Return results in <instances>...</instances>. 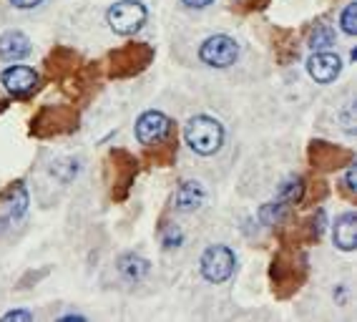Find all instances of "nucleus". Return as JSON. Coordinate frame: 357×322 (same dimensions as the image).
<instances>
[{"instance_id": "dca6fc26", "label": "nucleus", "mask_w": 357, "mask_h": 322, "mask_svg": "<svg viewBox=\"0 0 357 322\" xmlns=\"http://www.w3.org/2000/svg\"><path fill=\"white\" fill-rule=\"evenodd\" d=\"M340 23H342V31L347 36H355L357 33V3H347V8L340 15Z\"/></svg>"}, {"instance_id": "2eb2a0df", "label": "nucleus", "mask_w": 357, "mask_h": 322, "mask_svg": "<svg viewBox=\"0 0 357 322\" xmlns=\"http://www.w3.org/2000/svg\"><path fill=\"white\" fill-rule=\"evenodd\" d=\"M13 194L15 197L10 199V217L18 220L20 214H26V209H28V192L23 189V184H15Z\"/></svg>"}, {"instance_id": "7ed1b4c3", "label": "nucleus", "mask_w": 357, "mask_h": 322, "mask_svg": "<svg viewBox=\"0 0 357 322\" xmlns=\"http://www.w3.org/2000/svg\"><path fill=\"white\" fill-rule=\"evenodd\" d=\"M202 275L206 282L222 284L234 275L236 270V254L224 245H211L209 250L202 254Z\"/></svg>"}, {"instance_id": "f8f14e48", "label": "nucleus", "mask_w": 357, "mask_h": 322, "mask_svg": "<svg viewBox=\"0 0 357 322\" xmlns=\"http://www.w3.org/2000/svg\"><path fill=\"white\" fill-rule=\"evenodd\" d=\"M302 197H305V179L302 176H289V179H284L280 184L275 199L284 206H292V204H300Z\"/></svg>"}, {"instance_id": "423d86ee", "label": "nucleus", "mask_w": 357, "mask_h": 322, "mask_svg": "<svg viewBox=\"0 0 357 322\" xmlns=\"http://www.w3.org/2000/svg\"><path fill=\"white\" fill-rule=\"evenodd\" d=\"M0 81L13 98H26L38 89V73L33 71L31 66H10L3 71Z\"/></svg>"}, {"instance_id": "412c9836", "label": "nucleus", "mask_w": 357, "mask_h": 322, "mask_svg": "<svg viewBox=\"0 0 357 322\" xmlns=\"http://www.w3.org/2000/svg\"><path fill=\"white\" fill-rule=\"evenodd\" d=\"M186 8H194V10H202V8H209L214 0H181Z\"/></svg>"}, {"instance_id": "9b49d317", "label": "nucleus", "mask_w": 357, "mask_h": 322, "mask_svg": "<svg viewBox=\"0 0 357 322\" xmlns=\"http://www.w3.org/2000/svg\"><path fill=\"white\" fill-rule=\"evenodd\" d=\"M116 267H119V275H121L126 282H141V279L151 272V264H149V259H144L141 254H134V252H126V254H121Z\"/></svg>"}, {"instance_id": "39448f33", "label": "nucleus", "mask_w": 357, "mask_h": 322, "mask_svg": "<svg viewBox=\"0 0 357 322\" xmlns=\"http://www.w3.org/2000/svg\"><path fill=\"white\" fill-rule=\"evenodd\" d=\"M172 134H174L172 118L166 116V114H161V111H146L136 121V139L144 146H159V144L169 141Z\"/></svg>"}, {"instance_id": "ddd939ff", "label": "nucleus", "mask_w": 357, "mask_h": 322, "mask_svg": "<svg viewBox=\"0 0 357 322\" xmlns=\"http://www.w3.org/2000/svg\"><path fill=\"white\" fill-rule=\"evenodd\" d=\"M332 43H335V31H332V26H327V23L314 26V31L310 33V48H312V51H327Z\"/></svg>"}, {"instance_id": "20e7f679", "label": "nucleus", "mask_w": 357, "mask_h": 322, "mask_svg": "<svg viewBox=\"0 0 357 322\" xmlns=\"http://www.w3.org/2000/svg\"><path fill=\"white\" fill-rule=\"evenodd\" d=\"M199 59L211 68H229L239 59V43L231 36H224V33L209 36L199 48Z\"/></svg>"}, {"instance_id": "f3484780", "label": "nucleus", "mask_w": 357, "mask_h": 322, "mask_svg": "<svg viewBox=\"0 0 357 322\" xmlns=\"http://www.w3.org/2000/svg\"><path fill=\"white\" fill-rule=\"evenodd\" d=\"M181 239H184V234H181V229H178V227H166L164 247H178V245H181Z\"/></svg>"}, {"instance_id": "aec40b11", "label": "nucleus", "mask_w": 357, "mask_h": 322, "mask_svg": "<svg viewBox=\"0 0 357 322\" xmlns=\"http://www.w3.org/2000/svg\"><path fill=\"white\" fill-rule=\"evenodd\" d=\"M13 3V8H20V10H31V8L40 6L43 0H10Z\"/></svg>"}, {"instance_id": "6e6552de", "label": "nucleus", "mask_w": 357, "mask_h": 322, "mask_svg": "<svg viewBox=\"0 0 357 322\" xmlns=\"http://www.w3.org/2000/svg\"><path fill=\"white\" fill-rule=\"evenodd\" d=\"M31 53V38L23 31H8L0 36V59L8 63L26 59Z\"/></svg>"}, {"instance_id": "a211bd4d", "label": "nucleus", "mask_w": 357, "mask_h": 322, "mask_svg": "<svg viewBox=\"0 0 357 322\" xmlns=\"http://www.w3.org/2000/svg\"><path fill=\"white\" fill-rule=\"evenodd\" d=\"M3 320H26V322H31L33 320V312H26V309H10V312H6L3 315Z\"/></svg>"}, {"instance_id": "4468645a", "label": "nucleus", "mask_w": 357, "mask_h": 322, "mask_svg": "<svg viewBox=\"0 0 357 322\" xmlns=\"http://www.w3.org/2000/svg\"><path fill=\"white\" fill-rule=\"evenodd\" d=\"M287 209L289 206H284V204H280V201H269V204H264L259 209V220H261V224H280L282 220H284V214H287Z\"/></svg>"}, {"instance_id": "6ab92c4d", "label": "nucleus", "mask_w": 357, "mask_h": 322, "mask_svg": "<svg viewBox=\"0 0 357 322\" xmlns=\"http://www.w3.org/2000/svg\"><path fill=\"white\" fill-rule=\"evenodd\" d=\"M344 189H347V192H355V189H357L355 167H347V174H344Z\"/></svg>"}, {"instance_id": "f03ea898", "label": "nucleus", "mask_w": 357, "mask_h": 322, "mask_svg": "<svg viewBox=\"0 0 357 322\" xmlns=\"http://www.w3.org/2000/svg\"><path fill=\"white\" fill-rule=\"evenodd\" d=\"M146 18L149 10L141 0H119V3H114L109 8V15H106L111 31L119 33V36H134V33H139L144 28V23H146Z\"/></svg>"}, {"instance_id": "9d476101", "label": "nucleus", "mask_w": 357, "mask_h": 322, "mask_svg": "<svg viewBox=\"0 0 357 322\" xmlns=\"http://www.w3.org/2000/svg\"><path fill=\"white\" fill-rule=\"evenodd\" d=\"M332 237H335V245L342 252H352L357 247V217L355 212H344L337 222H335V229H332Z\"/></svg>"}, {"instance_id": "0eeeda50", "label": "nucleus", "mask_w": 357, "mask_h": 322, "mask_svg": "<svg viewBox=\"0 0 357 322\" xmlns=\"http://www.w3.org/2000/svg\"><path fill=\"white\" fill-rule=\"evenodd\" d=\"M307 71H310V76H312L317 84H332V81L340 76V71H342V61H340V56H335V53L317 51L312 59L307 61Z\"/></svg>"}, {"instance_id": "1a4fd4ad", "label": "nucleus", "mask_w": 357, "mask_h": 322, "mask_svg": "<svg viewBox=\"0 0 357 322\" xmlns=\"http://www.w3.org/2000/svg\"><path fill=\"white\" fill-rule=\"evenodd\" d=\"M204 199L206 192L199 181H181L176 194H174V209H178V212H194V209L204 204Z\"/></svg>"}, {"instance_id": "f257e3e1", "label": "nucleus", "mask_w": 357, "mask_h": 322, "mask_svg": "<svg viewBox=\"0 0 357 322\" xmlns=\"http://www.w3.org/2000/svg\"><path fill=\"white\" fill-rule=\"evenodd\" d=\"M186 144L202 156L217 154L224 144V126L211 116H194L184 129Z\"/></svg>"}]
</instances>
